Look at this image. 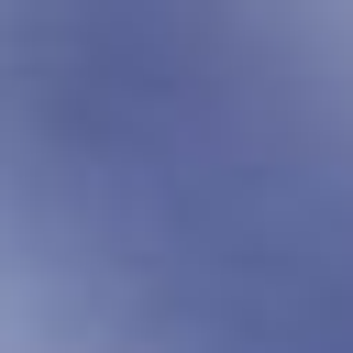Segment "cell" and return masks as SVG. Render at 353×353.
<instances>
[{"instance_id": "1", "label": "cell", "mask_w": 353, "mask_h": 353, "mask_svg": "<svg viewBox=\"0 0 353 353\" xmlns=\"http://www.w3.org/2000/svg\"><path fill=\"white\" fill-rule=\"evenodd\" d=\"M309 11H320V0H309ZM320 22H331V11H320Z\"/></svg>"}]
</instances>
